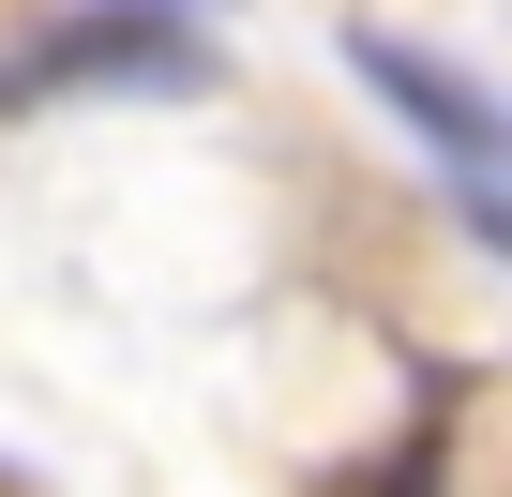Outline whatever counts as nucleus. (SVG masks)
<instances>
[{
    "mask_svg": "<svg viewBox=\"0 0 512 497\" xmlns=\"http://www.w3.org/2000/svg\"><path fill=\"white\" fill-rule=\"evenodd\" d=\"M76 76H196V31H166L151 0H91L76 31H46L16 61V91H76Z\"/></svg>",
    "mask_w": 512,
    "mask_h": 497,
    "instance_id": "nucleus-2",
    "label": "nucleus"
},
{
    "mask_svg": "<svg viewBox=\"0 0 512 497\" xmlns=\"http://www.w3.org/2000/svg\"><path fill=\"white\" fill-rule=\"evenodd\" d=\"M347 61H362V91H377V106H407V121H422V151H437V166L467 181V226L497 241V106H482V91H467L452 61L392 46V31H347Z\"/></svg>",
    "mask_w": 512,
    "mask_h": 497,
    "instance_id": "nucleus-1",
    "label": "nucleus"
}]
</instances>
